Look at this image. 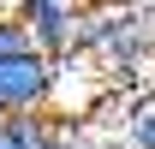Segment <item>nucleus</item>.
Wrapping results in <instances>:
<instances>
[{"label":"nucleus","mask_w":155,"mask_h":149,"mask_svg":"<svg viewBox=\"0 0 155 149\" xmlns=\"http://www.w3.org/2000/svg\"><path fill=\"white\" fill-rule=\"evenodd\" d=\"M125 143L131 149H155V95H143L131 108V119H125Z\"/></svg>","instance_id":"5"},{"label":"nucleus","mask_w":155,"mask_h":149,"mask_svg":"<svg viewBox=\"0 0 155 149\" xmlns=\"http://www.w3.org/2000/svg\"><path fill=\"white\" fill-rule=\"evenodd\" d=\"M54 84H60V66H54V54H48V48H30V54L0 60V113L48 108Z\"/></svg>","instance_id":"1"},{"label":"nucleus","mask_w":155,"mask_h":149,"mask_svg":"<svg viewBox=\"0 0 155 149\" xmlns=\"http://www.w3.org/2000/svg\"><path fill=\"white\" fill-rule=\"evenodd\" d=\"M18 12H24V24L36 30V48H48V54L78 48V18H84L78 0H24Z\"/></svg>","instance_id":"2"},{"label":"nucleus","mask_w":155,"mask_h":149,"mask_svg":"<svg viewBox=\"0 0 155 149\" xmlns=\"http://www.w3.org/2000/svg\"><path fill=\"white\" fill-rule=\"evenodd\" d=\"M30 48H36V30L24 24V12H0V60L30 54Z\"/></svg>","instance_id":"4"},{"label":"nucleus","mask_w":155,"mask_h":149,"mask_svg":"<svg viewBox=\"0 0 155 149\" xmlns=\"http://www.w3.org/2000/svg\"><path fill=\"white\" fill-rule=\"evenodd\" d=\"M0 149H66V131H60L42 108L0 113Z\"/></svg>","instance_id":"3"}]
</instances>
